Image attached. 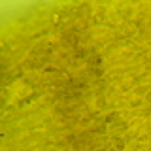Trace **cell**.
I'll return each instance as SVG.
<instances>
[]
</instances>
